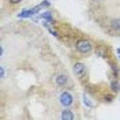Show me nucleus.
<instances>
[{
	"label": "nucleus",
	"mask_w": 120,
	"mask_h": 120,
	"mask_svg": "<svg viewBox=\"0 0 120 120\" xmlns=\"http://www.w3.org/2000/svg\"><path fill=\"white\" fill-rule=\"evenodd\" d=\"M83 104L86 105L87 108H93V106H94V105H93V102H90L89 97H87L86 94H83Z\"/></svg>",
	"instance_id": "0eeeda50"
},
{
	"label": "nucleus",
	"mask_w": 120,
	"mask_h": 120,
	"mask_svg": "<svg viewBox=\"0 0 120 120\" xmlns=\"http://www.w3.org/2000/svg\"><path fill=\"white\" fill-rule=\"evenodd\" d=\"M111 27L113 30H120V21L119 19H113L112 22H111Z\"/></svg>",
	"instance_id": "423d86ee"
},
{
	"label": "nucleus",
	"mask_w": 120,
	"mask_h": 120,
	"mask_svg": "<svg viewBox=\"0 0 120 120\" xmlns=\"http://www.w3.org/2000/svg\"><path fill=\"white\" fill-rule=\"evenodd\" d=\"M41 7H49V1H48V0H44V1L41 3Z\"/></svg>",
	"instance_id": "9d476101"
},
{
	"label": "nucleus",
	"mask_w": 120,
	"mask_h": 120,
	"mask_svg": "<svg viewBox=\"0 0 120 120\" xmlns=\"http://www.w3.org/2000/svg\"><path fill=\"white\" fill-rule=\"evenodd\" d=\"M111 87H112V90H113V91H117V90L120 89V85H119V82H117V81H113V82L111 83Z\"/></svg>",
	"instance_id": "6e6552de"
},
{
	"label": "nucleus",
	"mask_w": 120,
	"mask_h": 120,
	"mask_svg": "<svg viewBox=\"0 0 120 120\" xmlns=\"http://www.w3.org/2000/svg\"><path fill=\"white\" fill-rule=\"evenodd\" d=\"M59 102L63 105L64 108H68V106H71V105L74 104V97H72L68 91H63L59 97Z\"/></svg>",
	"instance_id": "f257e3e1"
},
{
	"label": "nucleus",
	"mask_w": 120,
	"mask_h": 120,
	"mask_svg": "<svg viewBox=\"0 0 120 120\" xmlns=\"http://www.w3.org/2000/svg\"><path fill=\"white\" fill-rule=\"evenodd\" d=\"M119 59H120V56H119Z\"/></svg>",
	"instance_id": "f8f14e48"
},
{
	"label": "nucleus",
	"mask_w": 120,
	"mask_h": 120,
	"mask_svg": "<svg viewBox=\"0 0 120 120\" xmlns=\"http://www.w3.org/2000/svg\"><path fill=\"white\" fill-rule=\"evenodd\" d=\"M0 78H1V81L6 78V68L3 67V66L0 67Z\"/></svg>",
	"instance_id": "1a4fd4ad"
},
{
	"label": "nucleus",
	"mask_w": 120,
	"mask_h": 120,
	"mask_svg": "<svg viewBox=\"0 0 120 120\" xmlns=\"http://www.w3.org/2000/svg\"><path fill=\"white\" fill-rule=\"evenodd\" d=\"M55 81H56V85H57V86L64 87V86H67V83H68V78H67V75L59 74V75H56Z\"/></svg>",
	"instance_id": "7ed1b4c3"
},
{
	"label": "nucleus",
	"mask_w": 120,
	"mask_h": 120,
	"mask_svg": "<svg viewBox=\"0 0 120 120\" xmlns=\"http://www.w3.org/2000/svg\"><path fill=\"white\" fill-rule=\"evenodd\" d=\"M8 1H11V3H14V4H16V3H21L22 0H8Z\"/></svg>",
	"instance_id": "9b49d317"
},
{
	"label": "nucleus",
	"mask_w": 120,
	"mask_h": 120,
	"mask_svg": "<svg viewBox=\"0 0 120 120\" xmlns=\"http://www.w3.org/2000/svg\"><path fill=\"white\" fill-rule=\"evenodd\" d=\"M60 117H61V119H64V120H72V119H75L74 113L71 112L70 109L63 111V112H61V115H60Z\"/></svg>",
	"instance_id": "39448f33"
},
{
	"label": "nucleus",
	"mask_w": 120,
	"mask_h": 120,
	"mask_svg": "<svg viewBox=\"0 0 120 120\" xmlns=\"http://www.w3.org/2000/svg\"><path fill=\"white\" fill-rule=\"evenodd\" d=\"M76 49H78V52L86 55V53H89L91 51V42L87 41V40H79L76 42Z\"/></svg>",
	"instance_id": "f03ea898"
},
{
	"label": "nucleus",
	"mask_w": 120,
	"mask_h": 120,
	"mask_svg": "<svg viewBox=\"0 0 120 120\" xmlns=\"http://www.w3.org/2000/svg\"><path fill=\"white\" fill-rule=\"evenodd\" d=\"M86 71V66L83 63H75L74 64V74L76 76H82Z\"/></svg>",
	"instance_id": "20e7f679"
}]
</instances>
